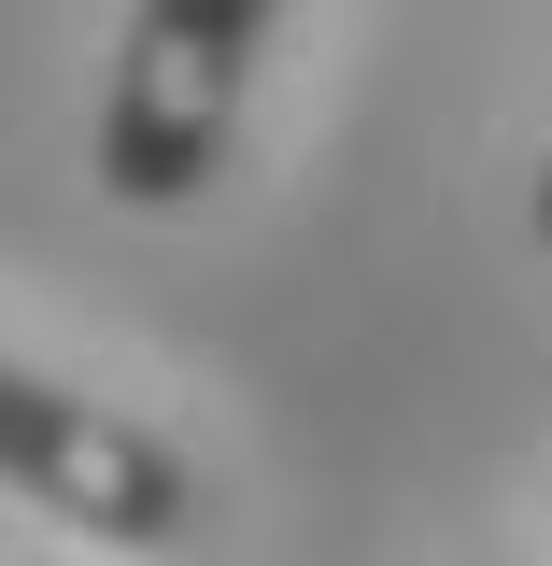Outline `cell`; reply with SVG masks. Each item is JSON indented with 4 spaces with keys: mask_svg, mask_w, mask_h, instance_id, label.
Returning <instances> with one entry per match:
<instances>
[{
    "mask_svg": "<svg viewBox=\"0 0 552 566\" xmlns=\"http://www.w3.org/2000/svg\"><path fill=\"white\" fill-rule=\"evenodd\" d=\"M283 0H128V43L100 85V199L128 212H185L227 170V128L256 99Z\"/></svg>",
    "mask_w": 552,
    "mask_h": 566,
    "instance_id": "cell-1",
    "label": "cell"
},
{
    "mask_svg": "<svg viewBox=\"0 0 552 566\" xmlns=\"http://www.w3.org/2000/svg\"><path fill=\"white\" fill-rule=\"evenodd\" d=\"M0 510H43L100 553H170L199 524V468L114 397H71L58 368L0 354Z\"/></svg>",
    "mask_w": 552,
    "mask_h": 566,
    "instance_id": "cell-2",
    "label": "cell"
},
{
    "mask_svg": "<svg viewBox=\"0 0 552 566\" xmlns=\"http://www.w3.org/2000/svg\"><path fill=\"white\" fill-rule=\"evenodd\" d=\"M0 566H58L43 538H29V510H0Z\"/></svg>",
    "mask_w": 552,
    "mask_h": 566,
    "instance_id": "cell-3",
    "label": "cell"
},
{
    "mask_svg": "<svg viewBox=\"0 0 552 566\" xmlns=\"http://www.w3.org/2000/svg\"><path fill=\"white\" fill-rule=\"evenodd\" d=\"M539 255H552V156H539Z\"/></svg>",
    "mask_w": 552,
    "mask_h": 566,
    "instance_id": "cell-4",
    "label": "cell"
}]
</instances>
